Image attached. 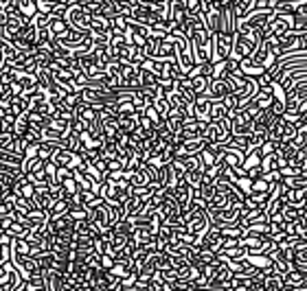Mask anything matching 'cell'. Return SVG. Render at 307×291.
<instances>
[{"label":"cell","instance_id":"603a6c76","mask_svg":"<svg viewBox=\"0 0 307 291\" xmlns=\"http://www.w3.org/2000/svg\"><path fill=\"white\" fill-rule=\"evenodd\" d=\"M231 112L224 108L222 101H213V108H211V123H222Z\"/></svg>","mask_w":307,"mask_h":291},{"label":"cell","instance_id":"f546056e","mask_svg":"<svg viewBox=\"0 0 307 291\" xmlns=\"http://www.w3.org/2000/svg\"><path fill=\"white\" fill-rule=\"evenodd\" d=\"M186 182L191 184L193 188H200L202 186V182H204V169H193V171H189V173H186V177H184Z\"/></svg>","mask_w":307,"mask_h":291},{"label":"cell","instance_id":"e575fe53","mask_svg":"<svg viewBox=\"0 0 307 291\" xmlns=\"http://www.w3.org/2000/svg\"><path fill=\"white\" fill-rule=\"evenodd\" d=\"M252 182H255V180H250L248 175H239V177H237V182H235V186H237L239 190H242V195L246 197V195H250V193H252Z\"/></svg>","mask_w":307,"mask_h":291},{"label":"cell","instance_id":"d4e9b609","mask_svg":"<svg viewBox=\"0 0 307 291\" xmlns=\"http://www.w3.org/2000/svg\"><path fill=\"white\" fill-rule=\"evenodd\" d=\"M283 184L288 186L290 190H305L307 188V175H292V177H285Z\"/></svg>","mask_w":307,"mask_h":291},{"label":"cell","instance_id":"d590c367","mask_svg":"<svg viewBox=\"0 0 307 291\" xmlns=\"http://www.w3.org/2000/svg\"><path fill=\"white\" fill-rule=\"evenodd\" d=\"M226 206H231L226 193H217V195L209 202V210H222V208H226Z\"/></svg>","mask_w":307,"mask_h":291},{"label":"cell","instance_id":"30bf717a","mask_svg":"<svg viewBox=\"0 0 307 291\" xmlns=\"http://www.w3.org/2000/svg\"><path fill=\"white\" fill-rule=\"evenodd\" d=\"M169 18L173 20V24H176V29H182V26L189 22V13H186V5L184 3H171V13Z\"/></svg>","mask_w":307,"mask_h":291},{"label":"cell","instance_id":"cb8c5ba5","mask_svg":"<svg viewBox=\"0 0 307 291\" xmlns=\"http://www.w3.org/2000/svg\"><path fill=\"white\" fill-rule=\"evenodd\" d=\"M285 202L290 206H296V208H305V190H288L285 193Z\"/></svg>","mask_w":307,"mask_h":291},{"label":"cell","instance_id":"ab89813d","mask_svg":"<svg viewBox=\"0 0 307 291\" xmlns=\"http://www.w3.org/2000/svg\"><path fill=\"white\" fill-rule=\"evenodd\" d=\"M117 265V259H114V254H105L101 256V269H105V272H110L112 267Z\"/></svg>","mask_w":307,"mask_h":291},{"label":"cell","instance_id":"f1b7e54d","mask_svg":"<svg viewBox=\"0 0 307 291\" xmlns=\"http://www.w3.org/2000/svg\"><path fill=\"white\" fill-rule=\"evenodd\" d=\"M72 158H75V154H72L70 149L62 147V149H59L57 154H55V158H53V160H55V162L59 164V167H66V169H68V167H70V162H72Z\"/></svg>","mask_w":307,"mask_h":291},{"label":"cell","instance_id":"4fadbf2b","mask_svg":"<svg viewBox=\"0 0 307 291\" xmlns=\"http://www.w3.org/2000/svg\"><path fill=\"white\" fill-rule=\"evenodd\" d=\"M261 162H263V154H261V149H250L248 154H246V160H244L242 171H244V173H248L250 169L261 167Z\"/></svg>","mask_w":307,"mask_h":291},{"label":"cell","instance_id":"7bdbcfd3","mask_svg":"<svg viewBox=\"0 0 307 291\" xmlns=\"http://www.w3.org/2000/svg\"><path fill=\"white\" fill-rule=\"evenodd\" d=\"M0 243H3V246H13V239L7 232H3L0 234Z\"/></svg>","mask_w":307,"mask_h":291},{"label":"cell","instance_id":"d6986e66","mask_svg":"<svg viewBox=\"0 0 307 291\" xmlns=\"http://www.w3.org/2000/svg\"><path fill=\"white\" fill-rule=\"evenodd\" d=\"M132 186L134 188H145V186H151V177H149V173H147V169H145V164L141 169L136 171L134 175H132Z\"/></svg>","mask_w":307,"mask_h":291},{"label":"cell","instance_id":"44dd1931","mask_svg":"<svg viewBox=\"0 0 307 291\" xmlns=\"http://www.w3.org/2000/svg\"><path fill=\"white\" fill-rule=\"evenodd\" d=\"M189 79L193 81V90H196L198 96H204L206 92H209V85H211V79H209V77H204V75H193V77H189Z\"/></svg>","mask_w":307,"mask_h":291},{"label":"cell","instance_id":"83f0119b","mask_svg":"<svg viewBox=\"0 0 307 291\" xmlns=\"http://www.w3.org/2000/svg\"><path fill=\"white\" fill-rule=\"evenodd\" d=\"M252 105H257V108L259 110H270L272 108V103H275V96H272V94H265V92H259V94L255 96V99H252V101H250Z\"/></svg>","mask_w":307,"mask_h":291},{"label":"cell","instance_id":"6da1fadb","mask_svg":"<svg viewBox=\"0 0 307 291\" xmlns=\"http://www.w3.org/2000/svg\"><path fill=\"white\" fill-rule=\"evenodd\" d=\"M92 13L84 11L82 5L79 3H72L68 7V11H66V20H68V24L72 26V29L77 31H84V33H90V26H92Z\"/></svg>","mask_w":307,"mask_h":291},{"label":"cell","instance_id":"b9f144b4","mask_svg":"<svg viewBox=\"0 0 307 291\" xmlns=\"http://www.w3.org/2000/svg\"><path fill=\"white\" fill-rule=\"evenodd\" d=\"M261 154H263V158H265V156H272V154H277V142H272V140H265V144L261 147Z\"/></svg>","mask_w":307,"mask_h":291},{"label":"cell","instance_id":"ffe728a7","mask_svg":"<svg viewBox=\"0 0 307 291\" xmlns=\"http://www.w3.org/2000/svg\"><path fill=\"white\" fill-rule=\"evenodd\" d=\"M138 121H141V116H123L121 121H119V127H121V131L125 136H130V134H134V131L138 129Z\"/></svg>","mask_w":307,"mask_h":291},{"label":"cell","instance_id":"3957f363","mask_svg":"<svg viewBox=\"0 0 307 291\" xmlns=\"http://www.w3.org/2000/svg\"><path fill=\"white\" fill-rule=\"evenodd\" d=\"M22 280H24L22 272L13 263L3 265V269H0V291H13L16 287L22 285Z\"/></svg>","mask_w":307,"mask_h":291},{"label":"cell","instance_id":"8d00e7d4","mask_svg":"<svg viewBox=\"0 0 307 291\" xmlns=\"http://www.w3.org/2000/svg\"><path fill=\"white\" fill-rule=\"evenodd\" d=\"M250 285L248 276H233V291H250Z\"/></svg>","mask_w":307,"mask_h":291},{"label":"cell","instance_id":"60d3db41","mask_svg":"<svg viewBox=\"0 0 307 291\" xmlns=\"http://www.w3.org/2000/svg\"><path fill=\"white\" fill-rule=\"evenodd\" d=\"M265 182L268 184H279V182H283V173L281 171H270V173H265Z\"/></svg>","mask_w":307,"mask_h":291},{"label":"cell","instance_id":"9c48e42d","mask_svg":"<svg viewBox=\"0 0 307 291\" xmlns=\"http://www.w3.org/2000/svg\"><path fill=\"white\" fill-rule=\"evenodd\" d=\"M255 11H257V3H255V0H235V5H233V13H235L237 22H239V20L250 18Z\"/></svg>","mask_w":307,"mask_h":291},{"label":"cell","instance_id":"5bb4252c","mask_svg":"<svg viewBox=\"0 0 307 291\" xmlns=\"http://www.w3.org/2000/svg\"><path fill=\"white\" fill-rule=\"evenodd\" d=\"M70 29H72V26L68 24V20H66V18H53V22H51V26H49L51 35L57 37V39H62Z\"/></svg>","mask_w":307,"mask_h":291},{"label":"cell","instance_id":"5b68a950","mask_svg":"<svg viewBox=\"0 0 307 291\" xmlns=\"http://www.w3.org/2000/svg\"><path fill=\"white\" fill-rule=\"evenodd\" d=\"M173 197L178 200L180 210H189L193 197H196V188H193L186 180H182V182H178L176 186H173Z\"/></svg>","mask_w":307,"mask_h":291},{"label":"cell","instance_id":"277c9868","mask_svg":"<svg viewBox=\"0 0 307 291\" xmlns=\"http://www.w3.org/2000/svg\"><path fill=\"white\" fill-rule=\"evenodd\" d=\"M294 16H281V13H272L270 22H268V33L270 35H288V33L294 31Z\"/></svg>","mask_w":307,"mask_h":291},{"label":"cell","instance_id":"8fae6325","mask_svg":"<svg viewBox=\"0 0 307 291\" xmlns=\"http://www.w3.org/2000/svg\"><path fill=\"white\" fill-rule=\"evenodd\" d=\"M224 160H226V164H228V169H235V171H239L244 167V160H246V151H242V149H237V147H228V151H226V156H224Z\"/></svg>","mask_w":307,"mask_h":291},{"label":"cell","instance_id":"8992f818","mask_svg":"<svg viewBox=\"0 0 307 291\" xmlns=\"http://www.w3.org/2000/svg\"><path fill=\"white\" fill-rule=\"evenodd\" d=\"M228 94H233V90H231V85L226 79H211L209 92H206V96H209L211 101H224Z\"/></svg>","mask_w":307,"mask_h":291},{"label":"cell","instance_id":"ee69618b","mask_svg":"<svg viewBox=\"0 0 307 291\" xmlns=\"http://www.w3.org/2000/svg\"><path fill=\"white\" fill-rule=\"evenodd\" d=\"M298 261H307V248H303L301 252H298Z\"/></svg>","mask_w":307,"mask_h":291},{"label":"cell","instance_id":"d6a6232c","mask_svg":"<svg viewBox=\"0 0 307 291\" xmlns=\"http://www.w3.org/2000/svg\"><path fill=\"white\" fill-rule=\"evenodd\" d=\"M16 213V197H3V204H0V215L3 217H13Z\"/></svg>","mask_w":307,"mask_h":291},{"label":"cell","instance_id":"4316f807","mask_svg":"<svg viewBox=\"0 0 307 291\" xmlns=\"http://www.w3.org/2000/svg\"><path fill=\"white\" fill-rule=\"evenodd\" d=\"M305 282V274L298 272V269H292L290 274H285V285L288 287H294V289H301Z\"/></svg>","mask_w":307,"mask_h":291},{"label":"cell","instance_id":"2e32d148","mask_svg":"<svg viewBox=\"0 0 307 291\" xmlns=\"http://www.w3.org/2000/svg\"><path fill=\"white\" fill-rule=\"evenodd\" d=\"M13 9L33 20L37 13V3H33V0H13Z\"/></svg>","mask_w":307,"mask_h":291},{"label":"cell","instance_id":"484cf974","mask_svg":"<svg viewBox=\"0 0 307 291\" xmlns=\"http://www.w3.org/2000/svg\"><path fill=\"white\" fill-rule=\"evenodd\" d=\"M68 217H70L72 221L90 219V217H88V206H82V204H75V202H72V204H70V213H68Z\"/></svg>","mask_w":307,"mask_h":291},{"label":"cell","instance_id":"52a82bcc","mask_svg":"<svg viewBox=\"0 0 307 291\" xmlns=\"http://www.w3.org/2000/svg\"><path fill=\"white\" fill-rule=\"evenodd\" d=\"M211 108H213V101L209 96H198L196 103H193V114L200 123H211Z\"/></svg>","mask_w":307,"mask_h":291},{"label":"cell","instance_id":"ac0fdd59","mask_svg":"<svg viewBox=\"0 0 307 291\" xmlns=\"http://www.w3.org/2000/svg\"><path fill=\"white\" fill-rule=\"evenodd\" d=\"M70 204L72 202H68V200H59V202H55L51 206V210L46 215H49V219H59V217H66L70 213Z\"/></svg>","mask_w":307,"mask_h":291},{"label":"cell","instance_id":"f6af8a7d","mask_svg":"<svg viewBox=\"0 0 307 291\" xmlns=\"http://www.w3.org/2000/svg\"><path fill=\"white\" fill-rule=\"evenodd\" d=\"M283 291H298V289H294V287H288V285H285V289Z\"/></svg>","mask_w":307,"mask_h":291},{"label":"cell","instance_id":"bcb514c9","mask_svg":"<svg viewBox=\"0 0 307 291\" xmlns=\"http://www.w3.org/2000/svg\"><path fill=\"white\" fill-rule=\"evenodd\" d=\"M305 208H307V188H305ZM305 208H303V210H305Z\"/></svg>","mask_w":307,"mask_h":291},{"label":"cell","instance_id":"74e56055","mask_svg":"<svg viewBox=\"0 0 307 291\" xmlns=\"http://www.w3.org/2000/svg\"><path fill=\"white\" fill-rule=\"evenodd\" d=\"M252 193H270V184L265 182V177H259L252 182Z\"/></svg>","mask_w":307,"mask_h":291},{"label":"cell","instance_id":"7402d4cb","mask_svg":"<svg viewBox=\"0 0 307 291\" xmlns=\"http://www.w3.org/2000/svg\"><path fill=\"white\" fill-rule=\"evenodd\" d=\"M277 154L281 156L283 160H288V164H290V160H294V158L298 156V147L294 142H281L279 149H277Z\"/></svg>","mask_w":307,"mask_h":291},{"label":"cell","instance_id":"1f68e13d","mask_svg":"<svg viewBox=\"0 0 307 291\" xmlns=\"http://www.w3.org/2000/svg\"><path fill=\"white\" fill-rule=\"evenodd\" d=\"M200 162H202V167H204V169H211V167H215V164L219 162V158H217L215 154H213V151H211L209 147H206V149L202 151V154H200Z\"/></svg>","mask_w":307,"mask_h":291},{"label":"cell","instance_id":"9a60e30c","mask_svg":"<svg viewBox=\"0 0 307 291\" xmlns=\"http://www.w3.org/2000/svg\"><path fill=\"white\" fill-rule=\"evenodd\" d=\"M33 202H35V206L40 210H44V213H49L51 206L55 204V200H53V195H51V188H46V190H37L35 197H33Z\"/></svg>","mask_w":307,"mask_h":291},{"label":"cell","instance_id":"ba28073f","mask_svg":"<svg viewBox=\"0 0 307 291\" xmlns=\"http://www.w3.org/2000/svg\"><path fill=\"white\" fill-rule=\"evenodd\" d=\"M252 134V118L246 116V112L233 116V138L235 136H250Z\"/></svg>","mask_w":307,"mask_h":291},{"label":"cell","instance_id":"7a4b0ae2","mask_svg":"<svg viewBox=\"0 0 307 291\" xmlns=\"http://www.w3.org/2000/svg\"><path fill=\"white\" fill-rule=\"evenodd\" d=\"M233 46H235V35H226V33H219V35H213V57L211 62H226L231 59Z\"/></svg>","mask_w":307,"mask_h":291},{"label":"cell","instance_id":"e0dca14e","mask_svg":"<svg viewBox=\"0 0 307 291\" xmlns=\"http://www.w3.org/2000/svg\"><path fill=\"white\" fill-rule=\"evenodd\" d=\"M0 162L5 164V167H13V169H24V156L20 154H13V151H3V156H0Z\"/></svg>","mask_w":307,"mask_h":291},{"label":"cell","instance_id":"f35d334b","mask_svg":"<svg viewBox=\"0 0 307 291\" xmlns=\"http://www.w3.org/2000/svg\"><path fill=\"white\" fill-rule=\"evenodd\" d=\"M110 274L114 276V278H119V280H123L125 276H130V274H128V269H125V265H123V263H117V265L110 269Z\"/></svg>","mask_w":307,"mask_h":291},{"label":"cell","instance_id":"7c38bea8","mask_svg":"<svg viewBox=\"0 0 307 291\" xmlns=\"http://www.w3.org/2000/svg\"><path fill=\"white\" fill-rule=\"evenodd\" d=\"M31 232H33V230H31V226H29V223H24V221H13V226L9 228V230H7V234H9L11 236V239H29V236H31Z\"/></svg>","mask_w":307,"mask_h":291},{"label":"cell","instance_id":"4dcf8cb0","mask_svg":"<svg viewBox=\"0 0 307 291\" xmlns=\"http://www.w3.org/2000/svg\"><path fill=\"white\" fill-rule=\"evenodd\" d=\"M283 217H285V223H296L298 219H303V210L288 204V206L283 208Z\"/></svg>","mask_w":307,"mask_h":291},{"label":"cell","instance_id":"836d02e7","mask_svg":"<svg viewBox=\"0 0 307 291\" xmlns=\"http://www.w3.org/2000/svg\"><path fill=\"white\" fill-rule=\"evenodd\" d=\"M154 108H156L158 110V114L160 116H163L165 118V121H167V118H169V114H171V103H169V99H167V96H163V99H158V101L156 103H154Z\"/></svg>","mask_w":307,"mask_h":291}]
</instances>
